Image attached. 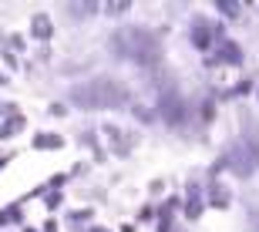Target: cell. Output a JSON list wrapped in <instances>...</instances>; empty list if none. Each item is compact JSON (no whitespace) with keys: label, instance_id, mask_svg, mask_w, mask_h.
Here are the masks:
<instances>
[{"label":"cell","instance_id":"obj_1","mask_svg":"<svg viewBox=\"0 0 259 232\" xmlns=\"http://www.w3.org/2000/svg\"><path fill=\"white\" fill-rule=\"evenodd\" d=\"M71 101L77 108H121L128 101V91L111 77H91L84 84L71 87Z\"/></svg>","mask_w":259,"mask_h":232},{"label":"cell","instance_id":"obj_2","mask_svg":"<svg viewBox=\"0 0 259 232\" xmlns=\"http://www.w3.org/2000/svg\"><path fill=\"white\" fill-rule=\"evenodd\" d=\"M118 51H121L128 61H135V64H158V58H162L158 40L142 27L121 30V34H118Z\"/></svg>","mask_w":259,"mask_h":232},{"label":"cell","instance_id":"obj_3","mask_svg":"<svg viewBox=\"0 0 259 232\" xmlns=\"http://www.w3.org/2000/svg\"><path fill=\"white\" fill-rule=\"evenodd\" d=\"M256 155L259 152H242V148H236V152L229 155V165L236 175H249L252 168H256Z\"/></svg>","mask_w":259,"mask_h":232},{"label":"cell","instance_id":"obj_4","mask_svg":"<svg viewBox=\"0 0 259 232\" xmlns=\"http://www.w3.org/2000/svg\"><path fill=\"white\" fill-rule=\"evenodd\" d=\"M34 34H37V37H48V34H51L48 17H37V20H34Z\"/></svg>","mask_w":259,"mask_h":232}]
</instances>
